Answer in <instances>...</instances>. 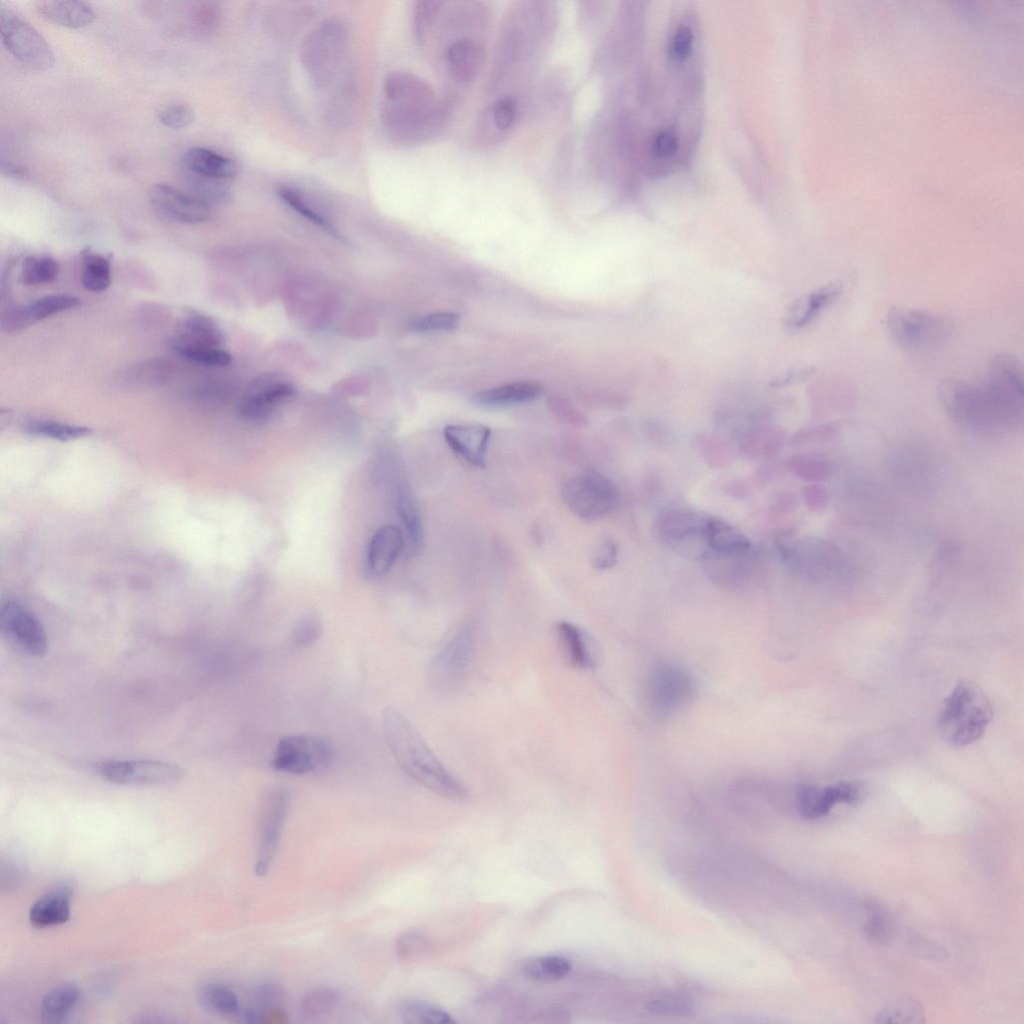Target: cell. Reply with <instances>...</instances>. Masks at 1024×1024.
<instances>
[{
    "label": "cell",
    "instance_id": "obj_25",
    "mask_svg": "<svg viewBox=\"0 0 1024 1024\" xmlns=\"http://www.w3.org/2000/svg\"><path fill=\"white\" fill-rule=\"evenodd\" d=\"M224 341L222 331L212 318L197 311L184 313L175 335L171 340L172 349L184 346L221 347Z\"/></svg>",
    "mask_w": 1024,
    "mask_h": 1024
},
{
    "label": "cell",
    "instance_id": "obj_21",
    "mask_svg": "<svg viewBox=\"0 0 1024 1024\" xmlns=\"http://www.w3.org/2000/svg\"><path fill=\"white\" fill-rule=\"evenodd\" d=\"M443 435L451 450L470 466L484 468L490 428L482 424H458L444 428Z\"/></svg>",
    "mask_w": 1024,
    "mask_h": 1024
},
{
    "label": "cell",
    "instance_id": "obj_45",
    "mask_svg": "<svg viewBox=\"0 0 1024 1024\" xmlns=\"http://www.w3.org/2000/svg\"><path fill=\"white\" fill-rule=\"evenodd\" d=\"M199 995L203 1006L215 1013L234 1015L240 1011L237 995L225 985L209 983L200 989Z\"/></svg>",
    "mask_w": 1024,
    "mask_h": 1024
},
{
    "label": "cell",
    "instance_id": "obj_23",
    "mask_svg": "<svg viewBox=\"0 0 1024 1024\" xmlns=\"http://www.w3.org/2000/svg\"><path fill=\"white\" fill-rule=\"evenodd\" d=\"M404 536L400 528L385 525L372 536L366 557V570L372 576L387 573L404 549Z\"/></svg>",
    "mask_w": 1024,
    "mask_h": 1024
},
{
    "label": "cell",
    "instance_id": "obj_63",
    "mask_svg": "<svg viewBox=\"0 0 1024 1024\" xmlns=\"http://www.w3.org/2000/svg\"><path fill=\"white\" fill-rule=\"evenodd\" d=\"M1 169L3 174H7L8 176L15 178L24 177L26 175V171L23 168L17 167L11 163L2 162Z\"/></svg>",
    "mask_w": 1024,
    "mask_h": 1024
},
{
    "label": "cell",
    "instance_id": "obj_13",
    "mask_svg": "<svg viewBox=\"0 0 1024 1024\" xmlns=\"http://www.w3.org/2000/svg\"><path fill=\"white\" fill-rule=\"evenodd\" d=\"M0 629L6 641L26 656L40 658L48 651L47 634L40 620L16 600L2 601Z\"/></svg>",
    "mask_w": 1024,
    "mask_h": 1024
},
{
    "label": "cell",
    "instance_id": "obj_7",
    "mask_svg": "<svg viewBox=\"0 0 1024 1024\" xmlns=\"http://www.w3.org/2000/svg\"><path fill=\"white\" fill-rule=\"evenodd\" d=\"M566 507L577 517L598 520L618 506L620 493L615 484L597 472H587L566 480L561 488Z\"/></svg>",
    "mask_w": 1024,
    "mask_h": 1024
},
{
    "label": "cell",
    "instance_id": "obj_2",
    "mask_svg": "<svg viewBox=\"0 0 1024 1024\" xmlns=\"http://www.w3.org/2000/svg\"><path fill=\"white\" fill-rule=\"evenodd\" d=\"M382 727L391 754L407 776L446 799L464 801L468 797L465 786L442 765L401 712L387 707L382 713Z\"/></svg>",
    "mask_w": 1024,
    "mask_h": 1024
},
{
    "label": "cell",
    "instance_id": "obj_37",
    "mask_svg": "<svg viewBox=\"0 0 1024 1024\" xmlns=\"http://www.w3.org/2000/svg\"><path fill=\"white\" fill-rule=\"evenodd\" d=\"M786 466L797 478L812 483L829 479L834 471L833 463L825 455L814 452L795 454Z\"/></svg>",
    "mask_w": 1024,
    "mask_h": 1024
},
{
    "label": "cell",
    "instance_id": "obj_35",
    "mask_svg": "<svg viewBox=\"0 0 1024 1024\" xmlns=\"http://www.w3.org/2000/svg\"><path fill=\"white\" fill-rule=\"evenodd\" d=\"M70 918V894L57 889L37 899L29 910V921L37 928L65 923Z\"/></svg>",
    "mask_w": 1024,
    "mask_h": 1024
},
{
    "label": "cell",
    "instance_id": "obj_12",
    "mask_svg": "<svg viewBox=\"0 0 1024 1024\" xmlns=\"http://www.w3.org/2000/svg\"><path fill=\"white\" fill-rule=\"evenodd\" d=\"M695 693L691 676L681 667L669 663L655 666L648 675L645 696L649 708L657 716H668L690 701Z\"/></svg>",
    "mask_w": 1024,
    "mask_h": 1024
},
{
    "label": "cell",
    "instance_id": "obj_57",
    "mask_svg": "<svg viewBox=\"0 0 1024 1024\" xmlns=\"http://www.w3.org/2000/svg\"><path fill=\"white\" fill-rule=\"evenodd\" d=\"M618 558V547L611 537H603L594 546L591 553V564L599 571L611 569Z\"/></svg>",
    "mask_w": 1024,
    "mask_h": 1024
},
{
    "label": "cell",
    "instance_id": "obj_8",
    "mask_svg": "<svg viewBox=\"0 0 1024 1024\" xmlns=\"http://www.w3.org/2000/svg\"><path fill=\"white\" fill-rule=\"evenodd\" d=\"M707 517L687 508H664L657 516V532L671 550L691 559L703 560L709 553L705 539Z\"/></svg>",
    "mask_w": 1024,
    "mask_h": 1024
},
{
    "label": "cell",
    "instance_id": "obj_51",
    "mask_svg": "<svg viewBox=\"0 0 1024 1024\" xmlns=\"http://www.w3.org/2000/svg\"><path fill=\"white\" fill-rule=\"evenodd\" d=\"M173 351L190 362L207 366H227L232 361L231 355L221 347L184 346Z\"/></svg>",
    "mask_w": 1024,
    "mask_h": 1024
},
{
    "label": "cell",
    "instance_id": "obj_6",
    "mask_svg": "<svg viewBox=\"0 0 1024 1024\" xmlns=\"http://www.w3.org/2000/svg\"><path fill=\"white\" fill-rule=\"evenodd\" d=\"M450 111L447 101L428 106L384 101L381 120L392 139L413 145L436 135L447 122Z\"/></svg>",
    "mask_w": 1024,
    "mask_h": 1024
},
{
    "label": "cell",
    "instance_id": "obj_27",
    "mask_svg": "<svg viewBox=\"0 0 1024 1024\" xmlns=\"http://www.w3.org/2000/svg\"><path fill=\"white\" fill-rule=\"evenodd\" d=\"M841 292V284L829 283L795 300L788 310L786 325L792 330H800L808 326L823 310L837 300Z\"/></svg>",
    "mask_w": 1024,
    "mask_h": 1024
},
{
    "label": "cell",
    "instance_id": "obj_36",
    "mask_svg": "<svg viewBox=\"0 0 1024 1024\" xmlns=\"http://www.w3.org/2000/svg\"><path fill=\"white\" fill-rule=\"evenodd\" d=\"M182 178L186 187L184 191L210 208L231 199V190L226 181L201 176L185 168Z\"/></svg>",
    "mask_w": 1024,
    "mask_h": 1024
},
{
    "label": "cell",
    "instance_id": "obj_61",
    "mask_svg": "<svg viewBox=\"0 0 1024 1024\" xmlns=\"http://www.w3.org/2000/svg\"><path fill=\"white\" fill-rule=\"evenodd\" d=\"M677 150L678 139L673 130H663L656 136L654 141V152L658 157H671Z\"/></svg>",
    "mask_w": 1024,
    "mask_h": 1024
},
{
    "label": "cell",
    "instance_id": "obj_59",
    "mask_svg": "<svg viewBox=\"0 0 1024 1024\" xmlns=\"http://www.w3.org/2000/svg\"><path fill=\"white\" fill-rule=\"evenodd\" d=\"M693 33L687 26H681L675 32L670 49V57L677 62H682L689 57L692 49Z\"/></svg>",
    "mask_w": 1024,
    "mask_h": 1024
},
{
    "label": "cell",
    "instance_id": "obj_1",
    "mask_svg": "<svg viewBox=\"0 0 1024 1024\" xmlns=\"http://www.w3.org/2000/svg\"><path fill=\"white\" fill-rule=\"evenodd\" d=\"M1023 387L1020 360L999 353L991 359L984 379H944L938 395L946 413L961 428L981 437H1000L1023 425Z\"/></svg>",
    "mask_w": 1024,
    "mask_h": 1024
},
{
    "label": "cell",
    "instance_id": "obj_10",
    "mask_svg": "<svg viewBox=\"0 0 1024 1024\" xmlns=\"http://www.w3.org/2000/svg\"><path fill=\"white\" fill-rule=\"evenodd\" d=\"M0 34L4 47L22 64L38 70H49L55 62L46 39L11 9L0 6Z\"/></svg>",
    "mask_w": 1024,
    "mask_h": 1024
},
{
    "label": "cell",
    "instance_id": "obj_3",
    "mask_svg": "<svg viewBox=\"0 0 1024 1024\" xmlns=\"http://www.w3.org/2000/svg\"><path fill=\"white\" fill-rule=\"evenodd\" d=\"M992 718V705L985 692L976 683L961 679L941 705L938 729L949 744L967 746L982 737Z\"/></svg>",
    "mask_w": 1024,
    "mask_h": 1024
},
{
    "label": "cell",
    "instance_id": "obj_15",
    "mask_svg": "<svg viewBox=\"0 0 1024 1024\" xmlns=\"http://www.w3.org/2000/svg\"><path fill=\"white\" fill-rule=\"evenodd\" d=\"M95 770L103 779L119 785H169L183 777V770L172 763L155 759L107 760Z\"/></svg>",
    "mask_w": 1024,
    "mask_h": 1024
},
{
    "label": "cell",
    "instance_id": "obj_30",
    "mask_svg": "<svg viewBox=\"0 0 1024 1024\" xmlns=\"http://www.w3.org/2000/svg\"><path fill=\"white\" fill-rule=\"evenodd\" d=\"M785 443L784 433L774 427L754 425L739 432L737 448L749 459H768L779 453Z\"/></svg>",
    "mask_w": 1024,
    "mask_h": 1024
},
{
    "label": "cell",
    "instance_id": "obj_43",
    "mask_svg": "<svg viewBox=\"0 0 1024 1024\" xmlns=\"http://www.w3.org/2000/svg\"><path fill=\"white\" fill-rule=\"evenodd\" d=\"M878 1023H912L925 1022L921 1003L911 997L897 999L883 1007L875 1016Z\"/></svg>",
    "mask_w": 1024,
    "mask_h": 1024
},
{
    "label": "cell",
    "instance_id": "obj_60",
    "mask_svg": "<svg viewBox=\"0 0 1024 1024\" xmlns=\"http://www.w3.org/2000/svg\"><path fill=\"white\" fill-rule=\"evenodd\" d=\"M802 496L808 509L815 512L824 509L828 501L827 491L817 483L805 485L802 489Z\"/></svg>",
    "mask_w": 1024,
    "mask_h": 1024
},
{
    "label": "cell",
    "instance_id": "obj_58",
    "mask_svg": "<svg viewBox=\"0 0 1024 1024\" xmlns=\"http://www.w3.org/2000/svg\"><path fill=\"white\" fill-rule=\"evenodd\" d=\"M158 117L160 122L174 130L188 127L194 120V113L191 108L183 104H172L162 108Z\"/></svg>",
    "mask_w": 1024,
    "mask_h": 1024
},
{
    "label": "cell",
    "instance_id": "obj_26",
    "mask_svg": "<svg viewBox=\"0 0 1024 1024\" xmlns=\"http://www.w3.org/2000/svg\"><path fill=\"white\" fill-rule=\"evenodd\" d=\"M752 550L738 554L709 552L702 560L707 575L725 587L740 586L748 579L753 565Z\"/></svg>",
    "mask_w": 1024,
    "mask_h": 1024
},
{
    "label": "cell",
    "instance_id": "obj_19",
    "mask_svg": "<svg viewBox=\"0 0 1024 1024\" xmlns=\"http://www.w3.org/2000/svg\"><path fill=\"white\" fill-rule=\"evenodd\" d=\"M154 209L164 218L186 224L205 222L211 208L196 200L184 190L165 183L154 184L149 192Z\"/></svg>",
    "mask_w": 1024,
    "mask_h": 1024
},
{
    "label": "cell",
    "instance_id": "obj_54",
    "mask_svg": "<svg viewBox=\"0 0 1024 1024\" xmlns=\"http://www.w3.org/2000/svg\"><path fill=\"white\" fill-rule=\"evenodd\" d=\"M647 1009L660 1015L687 1016L693 1014L695 1003L685 995H668L650 1001Z\"/></svg>",
    "mask_w": 1024,
    "mask_h": 1024
},
{
    "label": "cell",
    "instance_id": "obj_46",
    "mask_svg": "<svg viewBox=\"0 0 1024 1024\" xmlns=\"http://www.w3.org/2000/svg\"><path fill=\"white\" fill-rule=\"evenodd\" d=\"M60 272L59 263L49 256L27 257L21 268L20 281L25 285H39L54 281Z\"/></svg>",
    "mask_w": 1024,
    "mask_h": 1024
},
{
    "label": "cell",
    "instance_id": "obj_48",
    "mask_svg": "<svg viewBox=\"0 0 1024 1024\" xmlns=\"http://www.w3.org/2000/svg\"><path fill=\"white\" fill-rule=\"evenodd\" d=\"M694 446L704 462L711 468H723L732 461L730 446L712 435L699 434L694 439Z\"/></svg>",
    "mask_w": 1024,
    "mask_h": 1024
},
{
    "label": "cell",
    "instance_id": "obj_50",
    "mask_svg": "<svg viewBox=\"0 0 1024 1024\" xmlns=\"http://www.w3.org/2000/svg\"><path fill=\"white\" fill-rule=\"evenodd\" d=\"M431 951L432 943L418 931H407L401 934L395 942V952L402 961L419 960L426 957Z\"/></svg>",
    "mask_w": 1024,
    "mask_h": 1024
},
{
    "label": "cell",
    "instance_id": "obj_17",
    "mask_svg": "<svg viewBox=\"0 0 1024 1024\" xmlns=\"http://www.w3.org/2000/svg\"><path fill=\"white\" fill-rule=\"evenodd\" d=\"M293 393L294 386L286 375L278 372L262 374L250 383L240 403L239 413L247 420L265 419Z\"/></svg>",
    "mask_w": 1024,
    "mask_h": 1024
},
{
    "label": "cell",
    "instance_id": "obj_24",
    "mask_svg": "<svg viewBox=\"0 0 1024 1024\" xmlns=\"http://www.w3.org/2000/svg\"><path fill=\"white\" fill-rule=\"evenodd\" d=\"M384 101L433 105L438 102L433 87L419 76L403 71H394L384 79Z\"/></svg>",
    "mask_w": 1024,
    "mask_h": 1024
},
{
    "label": "cell",
    "instance_id": "obj_32",
    "mask_svg": "<svg viewBox=\"0 0 1024 1024\" xmlns=\"http://www.w3.org/2000/svg\"><path fill=\"white\" fill-rule=\"evenodd\" d=\"M542 387L534 382H516L474 394L472 402L484 408H502L532 402L540 397Z\"/></svg>",
    "mask_w": 1024,
    "mask_h": 1024
},
{
    "label": "cell",
    "instance_id": "obj_47",
    "mask_svg": "<svg viewBox=\"0 0 1024 1024\" xmlns=\"http://www.w3.org/2000/svg\"><path fill=\"white\" fill-rule=\"evenodd\" d=\"M111 283L110 261L95 253H89L83 258L82 284L90 291L100 292L106 290Z\"/></svg>",
    "mask_w": 1024,
    "mask_h": 1024
},
{
    "label": "cell",
    "instance_id": "obj_39",
    "mask_svg": "<svg viewBox=\"0 0 1024 1024\" xmlns=\"http://www.w3.org/2000/svg\"><path fill=\"white\" fill-rule=\"evenodd\" d=\"M79 991L72 985H59L49 990L41 1002V1016L46 1022L64 1020L75 1007Z\"/></svg>",
    "mask_w": 1024,
    "mask_h": 1024
},
{
    "label": "cell",
    "instance_id": "obj_31",
    "mask_svg": "<svg viewBox=\"0 0 1024 1024\" xmlns=\"http://www.w3.org/2000/svg\"><path fill=\"white\" fill-rule=\"evenodd\" d=\"M185 169L209 178L227 181L238 173L234 159L204 147H193L183 157Z\"/></svg>",
    "mask_w": 1024,
    "mask_h": 1024
},
{
    "label": "cell",
    "instance_id": "obj_56",
    "mask_svg": "<svg viewBox=\"0 0 1024 1024\" xmlns=\"http://www.w3.org/2000/svg\"><path fill=\"white\" fill-rule=\"evenodd\" d=\"M321 634V622L318 617L308 614L302 617L293 627L290 642L298 648L312 645Z\"/></svg>",
    "mask_w": 1024,
    "mask_h": 1024
},
{
    "label": "cell",
    "instance_id": "obj_18",
    "mask_svg": "<svg viewBox=\"0 0 1024 1024\" xmlns=\"http://www.w3.org/2000/svg\"><path fill=\"white\" fill-rule=\"evenodd\" d=\"M860 797L861 789L855 782L841 781L828 786L804 784L797 789L796 806L802 817L817 819L827 815L836 804H853Z\"/></svg>",
    "mask_w": 1024,
    "mask_h": 1024
},
{
    "label": "cell",
    "instance_id": "obj_16",
    "mask_svg": "<svg viewBox=\"0 0 1024 1024\" xmlns=\"http://www.w3.org/2000/svg\"><path fill=\"white\" fill-rule=\"evenodd\" d=\"M290 806V795L282 788H276L265 796L260 813L259 846L255 863V874L264 876L277 851L284 823Z\"/></svg>",
    "mask_w": 1024,
    "mask_h": 1024
},
{
    "label": "cell",
    "instance_id": "obj_40",
    "mask_svg": "<svg viewBox=\"0 0 1024 1024\" xmlns=\"http://www.w3.org/2000/svg\"><path fill=\"white\" fill-rule=\"evenodd\" d=\"M571 967V963L562 956L545 955L526 960L522 965V972L532 981L554 982L564 978Z\"/></svg>",
    "mask_w": 1024,
    "mask_h": 1024
},
{
    "label": "cell",
    "instance_id": "obj_42",
    "mask_svg": "<svg viewBox=\"0 0 1024 1024\" xmlns=\"http://www.w3.org/2000/svg\"><path fill=\"white\" fill-rule=\"evenodd\" d=\"M24 430L29 434L59 441L78 439L91 433L88 427L46 419L28 421Z\"/></svg>",
    "mask_w": 1024,
    "mask_h": 1024
},
{
    "label": "cell",
    "instance_id": "obj_20",
    "mask_svg": "<svg viewBox=\"0 0 1024 1024\" xmlns=\"http://www.w3.org/2000/svg\"><path fill=\"white\" fill-rule=\"evenodd\" d=\"M79 304L78 298L67 294L44 296L31 303L8 309L2 316L1 329L5 333L19 332Z\"/></svg>",
    "mask_w": 1024,
    "mask_h": 1024
},
{
    "label": "cell",
    "instance_id": "obj_4",
    "mask_svg": "<svg viewBox=\"0 0 1024 1024\" xmlns=\"http://www.w3.org/2000/svg\"><path fill=\"white\" fill-rule=\"evenodd\" d=\"M783 562L798 575L814 582L836 580L846 570V558L835 543L815 536H800L783 529L774 537Z\"/></svg>",
    "mask_w": 1024,
    "mask_h": 1024
},
{
    "label": "cell",
    "instance_id": "obj_11",
    "mask_svg": "<svg viewBox=\"0 0 1024 1024\" xmlns=\"http://www.w3.org/2000/svg\"><path fill=\"white\" fill-rule=\"evenodd\" d=\"M333 757L328 740L312 734H290L279 739L272 767L279 772L307 775L326 768Z\"/></svg>",
    "mask_w": 1024,
    "mask_h": 1024
},
{
    "label": "cell",
    "instance_id": "obj_5",
    "mask_svg": "<svg viewBox=\"0 0 1024 1024\" xmlns=\"http://www.w3.org/2000/svg\"><path fill=\"white\" fill-rule=\"evenodd\" d=\"M886 326L893 343L908 353H923L944 346L954 332L953 322L930 311L892 307Z\"/></svg>",
    "mask_w": 1024,
    "mask_h": 1024
},
{
    "label": "cell",
    "instance_id": "obj_14",
    "mask_svg": "<svg viewBox=\"0 0 1024 1024\" xmlns=\"http://www.w3.org/2000/svg\"><path fill=\"white\" fill-rule=\"evenodd\" d=\"M475 648V633L470 625L458 629L431 661L430 678L441 692L454 691L470 665Z\"/></svg>",
    "mask_w": 1024,
    "mask_h": 1024
},
{
    "label": "cell",
    "instance_id": "obj_49",
    "mask_svg": "<svg viewBox=\"0 0 1024 1024\" xmlns=\"http://www.w3.org/2000/svg\"><path fill=\"white\" fill-rule=\"evenodd\" d=\"M867 920L864 925L865 936L875 943H885L892 936L893 925L888 911L878 903H867Z\"/></svg>",
    "mask_w": 1024,
    "mask_h": 1024
},
{
    "label": "cell",
    "instance_id": "obj_62",
    "mask_svg": "<svg viewBox=\"0 0 1024 1024\" xmlns=\"http://www.w3.org/2000/svg\"><path fill=\"white\" fill-rule=\"evenodd\" d=\"M812 373L813 370L811 368L798 369L796 371L788 372L787 374L781 376L780 379L776 380V383H773L772 385L776 387L784 386L787 385L788 383L799 381L801 379L809 377Z\"/></svg>",
    "mask_w": 1024,
    "mask_h": 1024
},
{
    "label": "cell",
    "instance_id": "obj_53",
    "mask_svg": "<svg viewBox=\"0 0 1024 1024\" xmlns=\"http://www.w3.org/2000/svg\"><path fill=\"white\" fill-rule=\"evenodd\" d=\"M444 2L442 1H417L413 10V31L415 40L423 44L431 29L438 13L441 11Z\"/></svg>",
    "mask_w": 1024,
    "mask_h": 1024
},
{
    "label": "cell",
    "instance_id": "obj_33",
    "mask_svg": "<svg viewBox=\"0 0 1024 1024\" xmlns=\"http://www.w3.org/2000/svg\"><path fill=\"white\" fill-rule=\"evenodd\" d=\"M705 539L709 552L738 554L752 550L750 539L741 530L714 516L707 517Z\"/></svg>",
    "mask_w": 1024,
    "mask_h": 1024
},
{
    "label": "cell",
    "instance_id": "obj_22",
    "mask_svg": "<svg viewBox=\"0 0 1024 1024\" xmlns=\"http://www.w3.org/2000/svg\"><path fill=\"white\" fill-rule=\"evenodd\" d=\"M486 58L481 41L472 37H460L452 41L445 50L444 59L450 76L458 83L472 82L481 71Z\"/></svg>",
    "mask_w": 1024,
    "mask_h": 1024
},
{
    "label": "cell",
    "instance_id": "obj_52",
    "mask_svg": "<svg viewBox=\"0 0 1024 1024\" xmlns=\"http://www.w3.org/2000/svg\"><path fill=\"white\" fill-rule=\"evenodd\" d=\"M488 119L498 133L504 134L512 129L518 116V102L511 96L496 100L488 111Z\"/></svg>",
    "mask_w": 1024,
    "mask_h": 1024
},
{
    "label": "cell",
    "instance_id": "obj_34",
    "mask_svg": "<svg viewBox=\"0 0 1024 1024\" xmlns=\"http://www.w3.org/2000/svg\"><path fill=\"white\" fill-rule=\"evenodd\" d=\"M36 10L44 19L72 29L87 26L95 19L91 7L82 1H38Z\"/></svg>",
    "mask_w": 1024,
    "mask_h": 1024
},
{
    "label": "cell",
    "instance_id": "obj_41",
    "mask_svg": "<svg viewBox=\"0 0 1024 1024\" xmlns=\"http://www.w3.org/2000/svg\"><path fill=\"white\" fill-rule=\"evenodd\" d=\"M399 1015L408 1024H452L455 1020L439 1006L421 1000H407L400 1004Z\"/></svg>",
    "mask_w": 1024,
    "mask_h": 1024
},
{
    "label": "cell",
    "instance_id": "obj_28",
    "mask_svg": "<svg viewBox=\"0 0 1024 1024\" xmlns=\"http://www.w3.org/2000/svg\"><path fill=\"white\" fill-rule=\"evenodd\" d=\"M389 464L388 473L390 474L389 478L397 513L410 541L413 545L417 546L422 542L423 538L419 511L405 480L400 474L399 468L395 466L396 463L389 460Z\"/></svg>",
    "mask_w": 1024,
    "mask_h": 1024
},
{
    "label": "cell",
    "instance_id": "obj_55",
    "mask_svg": "<svg viewBox=\"0 0 1024 1024\" xmlns=\"http://www.w3.org/2000/svg\"><path fill=\"white\" fill-rule=\"evenodd\" d=\"M459 324V316L452 312H435L423 315L410 323L416 332L450 331Z\"/></svg>",
    "mask_w": 1024,
    "mask_h": 1024
},
{
    "label": "cell",
    "instance_id": "obj_9",
    "mask_svg": "<svg viewBox=\"0 0 1024 1024\" xmlns=\"http://www.w3.org/2000/svg\"><path fill=\"white\" fill-rule=\"evenodd\" d=\"M346 33L338 20H327L317 26L304 40L301 61L318 86L331 81L345 49Z\"/></svg>",
    "mask_w": 1024,
    "mask_h": 1024
},
{
    "label": "cell",
    "instance_id": "obj_29",
    "mask_svg": "<svg viewBox=\"0 0 1024 1024\" xmlns=\"http://www.w3.org/2000/svg\"><path fill=\"white\" fill-rule=\"evenodd\" d=\"M560 651L566 662L578 670L595 666V655L591 640L584 631L573 623L561 621L556 626Z\"/></svg>",
    "mask_w": 1024,
    "mask_h": 1024
},
{
    "label": "cell",
    "instance_id": "obj_38",
    "mask_svg": "<svg viewBox=\"0 0 1024 1024\" xmlns=\"http://www.w3.org/2000/svg\"><path fill=\"white\" fill-rule=\"evenodd\" d=\"M276 194L287 206L302 217L325 230L332 236L339 237V232L335 226L315 208L313 203L301 190L293 186L281 185L277 187Z\"/></svg>",
    "mask_w": 1024,
    "mask_h": 1024
},
{
    "label": "cell",
    "instance_id": "obj_44",
    "mask_svg": "<svg viewBox=\"0 0 1024 1024\" xmlns=\"http://www.w3.org/2000/svg\"><path fill=\"white\" fill-rule=\"evenodd\" d=\"M339 1002V993L330 987H319L308 991L299 1004V1015L305 1021L324 1016Z\"/></svg>",
    "mask_w": 1024,
    "mask_h": 1024
}]
</instances>
